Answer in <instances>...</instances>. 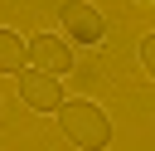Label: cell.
Returning <instances> with one entry per match:
<instances>
[{"mask_svg": "<svg viewBox=\"0 0 155 151\" xmlns=\"http://www.w3.org/2000/svg\"><path fill=\"white\" fill-rule=\"evenodd\" d=\"M58 132H63V141H73L78 151H107V146H111V117H107V107L92 102V97L63 102V107H58Z\"/></svg>", "mask_w": 155, "mask_h": 151, "instance_id": "cell-1", "label": "cell"}, {"mask_svg": "<svg viewBox=\"0 0 155 151\" xmlns=\"http://www.w3.org/2000/svg\"><path fill=\"white\" fill-rule=\"evenodd\" d=\"M58 29H63V39H73V44H82V49H97V44L107 39V15H102L92 0H63Z\"/></svg>", "mask_w": 155, "mask_h": 151, "instance_id": "cell-2", "label": "cell"}, {"mask_svg": "<svg viewBox=\"0 0 155 151\" xmlns=\"http://www.w3.org/2000/svg\"><path fill=\"white\" fill-rule=\"evenodd\" d=\"M19 102L34 107V112H58L63 107V83L58 73H44V68H19Z\"/></svg>", "mask_w": 155, "mask_h": 151, "instance_id": "cell-3", "label": "cell"}, {"mask_svg": "<svg viewBox=\"0 0 155 151\" xmlns=\"http://www.w3.org/2000/svg\"><path fill=\"white\" fill-rule=\"evenodd\" d=\"M29 58H34V68H44V73H68V68H73V49H68L63 34H34V39H29Z\"/></svg>", "mask_w": 155, "mask_h": 151, "instance_id": "cell-4", "label": "cell"}, {"mask_svg": "<svg viewBox=\"0 0 155 151\" xmlns=\"http://www.w3.org/2000/svg\"><path fill=\"white\" fill-rule=\"evenodd\" d=\"M24 58H29V39L10 24H0V73H19Z\"/></svg>", "mask_w": 155, "mask_h": 151, "instance_id": "cell-5", "label": "cell"}, {"mask_svg": "<svg viewBox=\"0 0 155 151\" xmlns=\"http://www.w3.org/2000/svg\"><path fill=\"white\" fill-rule=\"evenodd\" d=\"M140 68H145V78L155 83V29L140 34Z\"/></svg>", "mask_w": 155, "mask_h": 151, "instance_id": "cell-6", "label": "cell"}, {"mask_svg": "<svg viewBox=\"0 0 155 151\" xmlns=\"http://www.w3.org/2000/svg\"><path fill=\"white\" fill-rule=\"evenodd\" d=\"M136 5H150V0H136Z\"/></svg>", "mask_w": 155, "mask_h": 151, "instance_id": "cell-7", "label": "cell"}]
</instances>
